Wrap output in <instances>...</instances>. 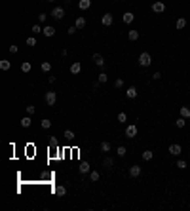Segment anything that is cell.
I'll use <instances>...</instances> for the list:
<instances>
[{
  "label": "cell",
  "instance_id": "cell-23",
  "mask_svg": "<svg viewBox=\"0 0 190 211\" xmlns=\"http://www.w3.org/2000/svg\"><path fill=\"white\" fill-rule=\"evenodd\" d=\"M110 148H112V145L108 143V141H103V143H101V150H103V152H108Z\"/></svg>",
  "mask_w": 190,
  "mask_h": 211
},
{
  "label": "cell",
  "instance_id": "cell-18",
  "mask_svg": "<svg viewBox=\"0 0 190 211\" xmlns=\"http://www.w3.org/2000/svg\"><path fill=\"white\" fill-rule=\"evenodd\" d=\"M74 25L78 27V29H84V27H86V19L80 15V17H76V23H74Z\"/></svg>",
  "mask_w": 190,
  "mask_h": 211
},
{
  "label": "cell",
  "instance_id": "cell-12",
  "mask_svg": "<svg viewBox=\"0 0 190 211\" xmlns=\"http://www.w3.org/2000/svg\"><path fill=\"white\" fill-rule=\"evenodd\" d=\"M80 71H82V65H80L78 61H74V63L70 65V72H72V74H78Z\"/></svg>",
  "mask_w": 190,
  "mask_h": 211
},
{
  "label": "cell",
  "instance_id": "cell-1",
  "mask_svg": "<svg viewBox=\"0 0 190 211\" xmlns=\"http://www.w3.org/2000/svg\"><path fill=\"white\" fill-rule=\"evenodd\" d=\"M150 63H152L150 53H148V51H143V53L139 55V65H141V67H148Z\"/></svg>",
  "mask_w": 190,
  "mask_h": 211
},
{
  "label": "cell",
  "instance_id": "cell-7",
  "mask_svg": "<svg viewBox=\"0 0 190 211\" xmlns=\"http://www.w3.org/2000/svg\"><path fill=\"white\" fill-rule=\"evenodd\" d=\"M91 59H93V63L97 65V67H105V57L101 53H93V57H91Z\"/></svg>",
  "mask_w": 190,
  "mask_h": 211
},
{
  "label": "cell",
  "instance_id": "cell-24",
  "mask_svg": "<svg viewBox=\"0 0 190 211\" xmlns=\"http://www.w3.org/2000/svg\"><path fill=\"white\" fill-rule=\"evenodd\" d=\"M103 165H105L107 169H110L112 165H114V160H112V158H105V160H103Z\"/></svg>",
  "mask_w": 190,
  "mask_h": 211
},
{
  "label": "cell",
  "instance_id": "cell-41",
  "mask_svg": "<svg viewBox=\"0 0 190 211\" xmlns=\"http://www.w3.org/2000/svg\"><path fill=\"white\" fill-rule=\"evenodd\" d=\"M126 147H118V156H126Z\"/></svg>",
  "mask_w": 190,
  "mask_h": 211
},
{
  "label": "cell",
  "instance_id": "cell-10",
  "mask_svg": "<svg viewBox=\"0 0 190 211\" xmlns=\"http://www.w3.org/2000/svg\"><path fill=\"white\" fill-rule=\"evenodd\" d=\"M78 171L82 173V175H86V173H90V164H88V162H82V164L78 165Z\"/></svg>",
  "mask_w": 190,
  "mask_h": 211
},
{
  "label": "cell",
  "instance_id": "cell-43",
  "mask_svg": "<svg viewBox=\"0 0 190 211\" xmlns=\"http://www.w3.org/2000/svg\"><path fill=\"white\" fill-rule=\"evenodd\" d=\"M10 51H11V53H17V51H19V48H17V46H14V44H11V46H10Z\"/></svg>",
  "mask_w": 190,
  "mask_h": 211
},
{
  "label": "cell",
  "instance_id": "cell-30",
  "mask_svg": "<svg viewBox=\"0 0 190 211\" xmlns=\"http://www.w3.org/2000/svg\"><path fill=\"white\" fill-rule=\"evenodd\" d=\"M27 46H29V48H34L36 46V38H34V36H29V38H27Z\"/></svg>",
  "mask_w": 190,
  "mask_h": 211
},
{
  "label": "cell",
  "instance_id": "cell-35",
  "mask_svg": "<svg viewBox=\"0 0 190 211\" xmlns=\"http://www.w3.org/2000/svg\"><path fill=\"white\" fill-rule=\"evenodd\" d=\"M126 120H127V114H126V112H120V114H118V122H120V124H124Z\"/></svg>",
  "mask_w": 190,
  "mask_h": 211
},
{
  "label": "cell",
  "instance_id": "cell-34",
  "mask_svg": "<svg viewBox=\"0 0 190 211\" xmlns=\"http://www.w3.org/2000/svg\"><path fill=\"white\" fill-rule=\"evenodd\" d=\"M90 181L97 182V181H99V173H97V171H91V173H90Z\"/></svg>",
  "mask_w": 190,
  "mask_h": 211
},
{
  "label": "cell",
  "instance_id": "cell-26",
  "mask_svg": "<svg viewBox=\"0 0 190 211\" xmlns=\"http://www.w3.org/2000/svg\"><path fill=\"white\" fill-rule=\"evenodd\" d=\"M152 156H154V152H152V150H144V152H143V160H144V162L152 160Z\"/></svg>",
  "mask_w": 190,
  "mask_h": 211
},
{
  "label": "cell",
  "instance_id": "cell-39",
  "mask_svg": "<svg viewBox=\"0 0 190 211\" xmlns=\"http://www.w3.org/2000/svg\"><path fill=\"white\" fill-rule=\"evenodd\" d=\"M114 86H116V88H118V90H120V88H124V80H122V78H116V82H114Z\"/></svg>",
  "mask_w": 190,
  "mask_h": 211
},
{
  "label": "cell",
  "instance_id": "cell-16",
  "mask_svg": "<svg viewBox=\"0 0 190 211\" xmlns=\"http://www.w3.org/2000/svg\"><path fill=\"white\" fill-rule=\"evenodd\" d=\"M175 27H177V29H184V27H186V19H184V17H179V19H177V23H175Z\"/></svg>",
  "mask_w": 190,
  "mask_h": 211
},
{
  "label": "cell",
  "instance_id": "cell-20",
  "mask_svg": "<svg viewBox=\"0 0 190 211\" xmlns=\"http://www.w3.org/2000/svg\"><path fill=\"white\" fill-rule=\"evenodd\" d=\"M127 38L131 40V42H135V40H139V32H137V31H129L127 32Z\"/></svg>",
  "mask_w": 190,
  "mask_h": 211
},
{
  "label": "cell",
  "instance_id": "cell-40",
  "mask_svg": "<svg viewBox=\"0 0 190 211\" xmlns=\"http://www.w3.org/2000/svg\"><path fill=\"white\" fill-rule=\"evenodd\" d=\"M76 31H78V27H76V25H70V27H68V31H67V32H68V34L72 36V34H74Z\"/></svg>",
  "mask_w": 190,
  "mask_h": 211
},
{
  "label": "cell",
  "instance_id": "cell-15",
  "mask_svg": "<svg viewBox=\"0 0 190 211\" xmlns=\"http://www.w3.org/2000/svg\"><path fill=\"white\" fill-rule=\"evenodd\" d=\"M90 6H91V0H80V2H78V8H80V10H88Z\"/></svg>",
  "mask_w": 190,
  "mask_h": 211
},
{
  "label": "cell",
  "instance_id": "cell-19",
  "mask_svg": "<svg viewBox=\"0 0 190 211\" xmlns=\"http://www.w3.org/2000/svg\"><path fill=\"white\" fill-rule=\"evenodd\" d=\"M10 67H11V63L8 59H2L0 61V68H2V71H10Z\"/></svg>",
  "mask_w": 190,
  "mask_h": 211
},
{
  "label": "cell",
  "instance_id": "cell-31",
  "mask_svg": "<svg viewBox=\"0 0 190 211\" xmlns=\"http://www.w3.org/2000/svg\"><path fill=\"white\" fill-rule=\"evenodd\" d=\"M107 80H108V76L105 74V72H101V74H99V78H97V82H99V84H105Z\"/></svg>",
  "mask_w": 190,
  "mask_h": 211
},
{
  "label": "cell",
  "instance_id": "cell-33",
  "mask_svg": "<svg viewBox=\"0 0 190 211\" xmlns=\"http://www.w3.org/2000/svg\"><path fill=\"white\" fill-rule=\"evenodd\" d=\"M42 128H44V129H50V128H51V120L44 118V120H42Z\"/></svg>",
  "mask_w": 190,
  "mask_h": 211
},
{
  "label": "cell",
  "instance_id": "cell-25",
  "mask_svg": "<svg viewBox=\"0 0 190 211\" xmlns=\"http://www.w3.org/2000/svg\"><path fill=\"white\" fill-rule=\"evenodd\" d=\"M181 116H183V118H190V108L188 107H181Z\"/></svg>",
  "mask_w": 190,
  "mask_h": 211
},
{
  "label": "cell",
  "instance_id": "cell-36",
  "mask_svg": "<svg viewBox=\"0 0 190 211\" xmlns=\"http://www.w3.org/2000/svg\"><path fill=\"white\" fill-rule=\"evenodd\" d=\"M50 147H51V148L59 147V143H57V139H55V137H50Z\"/></svg>",
  "mask_w": 190,
  "mask_h": 211
},
{
  "label": "cell",
  "instance_id": "cell-3",
  "mask_svg": "<svg viewBox=\"0 0 190 211\" xmlns=\"http://www.w3.org/2000/svg\"><path fill=\"white\" fill-rule=\"evenodd\" d=\"M55 103H57V93H55V91H48L46 93V105L53 107Z\"/></svg>",
  "mask_w": 190,
  "mask_h": 211
},
{
  "label": "cell",
  "instance_id": "cell-4",
  "mask_svg": "<svg viewBox=\"0 0 190 211\" xmlns=\"http://www.w3.org/2000/svg\"><path fill=\"white\" fill-rule=\"evenodd\" d=\"M152 11H154V14H164V11H165V4L162 2V0L154 2V4H152Z\"/></svg>",
  "mask_w": 190,
  "mask_h": 211
},
{
  "label": "cell",
  "instance_id": "cell-14",
  "mask_svg": "<svg viewBox=\"0 0 190 211\" xmlns=\"http://www.w3.org/2000/svg\"><path fill=\"white\" fill-rule=\"evenodd\" d=\"M21 128H31V124H32V120H31V116H25V118H21Z\"/></svg>",
  "mask_w": 190,
  "mask_h": 211
},
{
  "label": "cell",
  "instance_id": "cell-32",
  "mask_svg": "<svg viewBox=\"0 0 190 211\" xmlns=\"http://www.w3.org/2000/svg\"><path fill=\"white\" fill-rule=\"evenodd\" d=\"M32 32H34V34H38V32H42L44 29H42V27H40V23H36V25H32V29H31Z\"/></svg>",
  "mask_w": 190,
  "mask_h": 211
},
{
  "label": "cell",
  "instance_id": "cell-44",
  "mask_svg": "<svg viewBox=\"0 0 190 211\" xmlns=\"http://www.w3.org/2000/svg\"><path fill=\"white\" fill-rule=\"evenodd\" d=\"M152 78H154V80H160V78H162V72H154V74H152Z\"/></svg>",
  "mask_w": 190,
  "mask_h": 211
},
{
  "label": "cell",
  "instance_id": "cell-46",
  "mask_svg": "<svg viewBox=\"0 0 190 211\" xmlns=\"http://www.w3.org/2000/svg\"><path fill=\"white\" fill-rule=\"evenodd\" d=\"M116 2H120V0H116Z\"/></svg>",
  "mask_w": 190,
  "mask_h": 211
},
{
  "label": "cell",
  "instance_id": "cell-38",
  "mask_svg": "<svg viewBox=\"0 0 190 211\" xmlns=\"http://www.w3.org/2000/svg\"><path fill=\"white\" fill-rule=\"evenodd\" d=\"M177 168H179V169H186V162H184V160H179V162H177Z\"/></svg>",
  "mask_w": 190,
  "mask_h": 211
},
{
  "label": "cell",
  "instance_id": "cell-2",
  "mask_svg": "<svg viewBox=\"0 0 190 211\" xmlns=\"http://www.w3.org/2000/svg\"><path fill=\"white\" fill-rule=\"evenodd\" d=\"M51 17L57 19V21H61V19L65 17V8H61V6L53 8V10H51Z\"/></svg>",
  "mask_w": 190,
  "mask_h": 211
},
{
  "label": "cell",
  "instance_id": "cell-37",
  "mask_svg": "<svg viewBox=\"0 0 190 211\" xmlns=\"http://www.w3.org/2000/svg\"><path fill=\"white\" fill-rule=\"evenodd\" d=\"M34 112H36V107H32V105H29V107H27V114H29V116H32Z\"/></svg>",
  "mask_w": 190,
  "mask_h": 211
},
{
  "label": "cell",
  "instance_id": "cell-27",
  "mask_svg": "<svg viewBox=\"0 0 190 211\" xmlns=\"http://www.w3.org/2000/svg\"><path fill=\"white\" fill-rule=\"evenodd\" d=\"M55 194H57V196H65V194H67V188H65V186H55Z\"/></svg>",
  "mask_w": 190,
  "mask_h": 211
},
{
  "label": "cell",
  "instance_id": "cell-8",
  "mask_svg": "<svg viewBox=\"0 0 190 211\" xmlns=\"http://www.w3.org/2000/svg\"><path fill=\"white\" fill-rule=\"evenodd\" d=\"M181 152H183V148H181V145H171L169 147V154H173V156H181Z\"/></svg>",
  "mask_w": 190,
  "mask_h": 211
},
{
  "label": "cell",
  "instance_id": "cell-17",
  "mask_svg": "<svg viewBox=\"0 0 190 211\" xmlns=\"http://www.w3.org/2000/svg\"><path fill=\"white\" fill-rule=\"evenodd\" d=\"M133 17H135V15L131 14V11H126V14H124V23H133Z\"/></svg>",
  "mask_w": 190,
  "mask_h": 211
},
{
  "label": "cell",
  "instance_id": "cell-42",
  "mask_svg": "<svg viewBox=\"0 0 190 211\" xmlns=\"http://www.w3.org/2000/svg\"><path fill=\"white\" fill-rule=\"evenodd\" d=\"M46 19H48V15H46V14H40V15H38V23H44Z\"/></svg>",
  "mask_w": 190,
  "mask_h": 211
},
{
  "label": "cell",
  "instance_id": "cell-9",
  "mask_svg": "<svg viewBox=\"0 0 190 211\" xmlns=\"http://www.w3.org/2000/svg\"><path fill=\"white\" fill-rule=\"evenodd\" d=\"M44 36H48V38H50V36H53L55 34V27H51V25H46L44 27Z\"/></svg>",
  "mask_w": 190,
  "mask_h": 211
},
{
  "label": "cell",
  "instance_id": "cell-11",
  "mask_svg": "<svg viewBox=\"0 0 190 211\" xmlns=\"http://www.w3.org/2000/svg\"><path fill=\"white\" fill-rule=\"evenodd\" d=\"M126 97H127V99H135V97H137V88H127V90H126Z\"/></svg>",
  "mask_w": 190,
  "mask_h": 211
},
{
  "label": "cell",
  "instance_id": "cell-6",
  "mask_svg": "<svg viewBox=\"0 0 190 211\" xmlns=\"http://www.w3.org/2000/svg\"><path fill=\"white\" fill-rule=\"evenodd\" d=\"M112 21H114V17H112V14H105L103 17H101V23H103L105 27H110Z\"/></svg>",
  "mask_w": 190,
  "mask_h": 211
},
{
  "label": "cell",
  "instance_id": "cell-13",
  "mask_svg": "<svg viewBox=\"0 0 190 211\" xmlns=\"http://www.w3.org/2000/svg\"><path fill=\"white\" fill-rule=\"evenodd\" d=\"M129 175L131 177H139L141 175V168L139 165H131V168H129Z\"/></svg>",
  "mask_w": 190,
  "mask_h": 211
},
{
  "label": "cell",
  "instance_id": "cell-5",
  "mask_svg": "<svg viewBox=\"0 0 190 211\" xmlns=\"http://www.w3.org/2000/svg\"><path fill=\"white\" fill-rule=\"evenodd\" d=\"M137 131H139V129H137V125H135V124L127 125V128H126V137L133 139V137H137Z\"/></svg>",
  "mask_w": 190,
  "mask_h": 211
},
{
  "label": "cell",
  "instance_id": "cell-21",
  "mask_svg": "<svg viewBox=\"0 0 190 211\" xmlns=\"http://www.w3.org/2000/svg\"><path fill=\"white\" fill-rule=\"evenodd\" d=\"M40 67H42L44 72H50V71H51V63H50V61H42V63H40Z\"/></svg>",
  "mask_w": 190,
  "mask_h": 211
},
{
  "label": "cell",
  "instance_id": "cell-45",
  "mask_svg": "<svg viewBox=\"0 0 190 211\" xmlns=\"http://www.w3.org/2000/svg\"><path fill=\"white\" fill-rule=\"evenodd\" d=\"M48 2H53V0H48Z\"/></svg>",
  "mask_w": 190,
  "mask_h": 211
},
{
  "label": "cell",
  "instance_id": "cell-29",
  "mask_svg": "<svg viewBox=\"0 0 190 211\" xmlns=\"http://www.w3.org/2000/svg\"><path fill=\"white\" fill-rule=\"evenodd\" d=\"M175 125H177V128H184V125H186V118H183V116H181V118L175 122Z\"/></svg>",
  "mask_w": 190,
  "mask_h": 211
},
{
  "label": "cell",
  "instance_id": "cell-22",
  "mask_svg": "<svg viewBox=\"0 0 190 211\" xmlns=\"http://www.w3.org/2000/svg\"><path fill=\"white\" fill-rule=\"evenodd\" d=\"M31 68H32V65L29 63V61H23L21 63V71L23 72H31Z\"/></svg>",
  "mask_w": 190,
  "mask_h": 211
},
{
  "label": "cell",
  "instance_id": "cell-28",
  "mask_svg": "<svg viewBox=\"0 0 190 211\" xmlns=\"http://www.w3.org/2000/svg\"><path fill=\"white\" fill-rule=\"evenodd\" d=\"M63 137H65V139H68V141H70V139H74V131H70V129H65Z\"/></svg>",
  "mask_w": 190,
  "mask_h": 211
}]
</instances>
